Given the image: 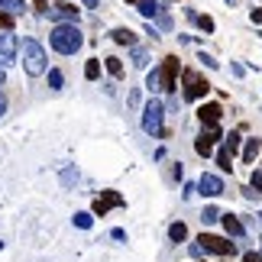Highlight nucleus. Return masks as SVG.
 I'll use <instances>...</instances> for the list:
<instances>
[{"label": "nucleus", "instance_id": "1", "mask_svg": "<svg viewBox=\"0 0 262 262\" xmlns=\"http://www.w3.org/2000/svg\"><path fill=\"white\" fill-rule=\"evenodd\" d=\"M49 42H52L55 52H62V55H75L78 49L84 46V36H81V29H78V26L65 23V26H55V29H52Z\"/></svg>", "mask_w": 262, "mask_h": 262}, {"label": "nucleus", "instance_id": "2", "mask_svg": "<svg viewBox=\"0 0 262 262\" xmlns=\"http://www.w3.org/2000/svg\"><path fill=\"white\" fill-rule=\"evenodd\" d=\"M23 65L29 75H42L46 72V52L36 39H23Z\"/></svg>", "mask_w": 262, "mask_h": 262}, {"label": "nucleus", "instance_id": "3", "mask_svg": "<svg viewBox=\"0 0 262 262\" xmlns=\"http://www.w3.org/2000/svg\"><path fill=\"white\" fill-rule=\"evenodd\" d=\"M162 117H165V107L159 104V100H149V104L143 107V129L149 136H165Z\"/></svg>", "mask_w": 262, "mask_h": 262}, {"label": "nucleus", "instance_id": "4", "mask_svg": "<svg viewBox=\"0 0 262 262\" xmlns=\"http://www.w3.org/2000/svg\"><path fill=\"white\" fill-rule=\"evenodd\" d=\"M198 249L201 253H214V256H233V243H227L224 236H214V233H201V239H198Z\"/></svg>", "mask_w": 262, "mask_h": 262}, {"label": "nucleus", "instance_id": "5", "mask_svg": "<svg viewBox=\"0 0 262 262\" xmlns=\"http://www.w3.org/2000/svg\"><path fill=\"white\" fill-rule=\"evenodd\" d=\"M207 91H210V84L194 72V68H188V72H185V97L188 100H198V97H204Z\"/></svg>", "mask_w": 262, "mask_h": 262}, {"label": "nucleus", "instance_id": "6", "mask_svg": "<svg viewBox=\"0 0 262 262\" xmlns=\"http://www.w3.org/2000/svg\"><path fill=\"white\" fill-rule=\"evenodd\" d=\"M49 16L55 19L58 26H65V23H72V26H78V10H75V4H55V7H49Z\"/></svg>", "mask_w": 262, "mask_h": 262}, {"label": "nucleus", "instance_id": "7", "mask_svg": "<svg viewBox=\"0 0 262 262\" xmlns=\"http://www.w3.org/2000/svg\"><path fill=\"white\" fill-rule=\"evenodd\" d=\"M175 75H178V58L168 55L162 62V68H159V81H162V91H168V94L175 91Z\"/></svg>", "mask_w": 262, "mask_h": 262}, {"label": "nucleus", "instance_id": "8", "mask_svg": "<svg viewBox=\"0 0 262 262\" xmlns=\"http://www.w3.org/2000/svg\"><path fill=\"white\" fill-rule=\"evenodd\" d=\"M13 62H16V36L0 33V65H13Z\"/></svg>", "mask_w": 262, "mask_h": 262}, {"label": "nucleus", "instance_id": "9", "mask_svg": "<svg viewBox=\"0 0 262 262\" xmlns=\"http://www.w3.org/2000/svg\"><path fill=\"white\" fill-rule=\"evenodd\" d=\"M198 188H201V194H204V198H220V194H224V181H220L217 175H210V172L201 175Z\"/></svg>", "mask_w": 262, "mask_h": 262}, {"label": "nucleus", "instance_id": "10", "mask_svg": "<svg viewBox=\"0 0 262 262\" xmlns=\"http://www.w3.org/2000/svg\"><path fill=\"white\" fill-rule=\"evenodd\" d=\"M217 139H220L217 129H201V136H198V143H194V152L207 159L210 152H214V143H217Z\"/></svg>", "mask_w": 262, "mask_h": 262}, {"label": "nucleus", "instance_id": "11", "mask_svg": "<svg viewBox=\"0 0 262 262\" xmlns=\"http://www.w3.org/2000/svg\"><path fill=\"white\" fill-rule=\"evenodd\" d=\"M120 204H123V194H117V191H104V194L94 201V214L104 217L110 207H120Z\"/></svg>", "mask_w": 262, "mask_h": 262}, {"label": "nucleus", "instance_id": "12", "mask_svg": "<svg viewBox=\"0 0 262 262\" xmlns=\"http://www.w3.org/2000/svg\"><path fill=\"white\" fill-rule=\"evenodd\" d=\"M220 114H224V110H220V104H204V107L198 110V120H201V123H204L207 129H217Z\"/></svg>", "mask_w": 262, "mask_h": 262}, {"label": "nucleus", "instance_id": "13", "mask_svg": "<svg viewBox=\"0 0 262 262\" xmlns=\"http://www.w3.org/2000/svg\"><path fill=\"white\" fill-rule=\"evenodd\" d=\"M139 13L143 16H162L165 13V0H143V4H139Z\"/></svg>", "mask_w": 262, "mask_h": 262}, {"label": "nucleus", "instance_id": "14", "mask_svg": "<svg viewBox=\"0 0 262 262\" xmlns=\"http://www.w3.org/2000/svg\"><path fill=\"white\" fill-rule=\"evenodd\" d=\"M220 220H224V230H227L230 236H243V233H246L243 224H239V220H236L233 214H220Z\"/></svg>", "mask_w": 262, "mask_h": 262}, {"label": "nucleus", "instance_id": "15", "mask_svg": "<svg viewBox=\"0 0 262 262\" xmlns=\"http://www.w3.org/2000/svg\"><path fill=\"white\" fill-rule=\"evenodd\" d=\"M114 42H120V46H136V33L133 29H126V26H120V29H114Z\"/></svg>", "mask_w": 262, "mask_h": 262}, {"label": "nucleus", "instance_id": "16", "mask_svg": "<svg viewBox=\"0 0 262 262\" xmlns=\"http://www.w3.org/2000/svg\"><path fill=\"white\" fill-rule=\"evenodd\" d=\"M259 149H262V143H259V139H246V149H243V159H246V162H256V156H259Z\"/></svg>", "mask_w": 262, "mask_h": 262}, {"label": "nucleus", "instance_id": "17", "mask_svg": "<svg viewBox=\"0 0 262 262\" xmlns=\"http://www.w3.org/2000/svg\"><path fill=\"white\" fill-rule=\"evenodd\" d=\"M0 10H4V13H19V10H26V0H0Z\"/></svg>", "mask_w": 262, "mask_h": 262}, {"label": "nucleus", "instance_id": "18", "mask_svg": "<svg viewBox=\"0 0 262 262\" xmlns=\"http://www.w3.org/2000/svg\"><path fill=\"white\" fill-rule=\"evenodd\" d=\"M104 65H107V72L114 75V78H120V75H123V62H120L117 55H110V58H104Z\"/></svg>", "mask_w": 262, "mask_h": 262}, {"label": "nucleus", "instance_id": "19", "mask_svg": "<svg viewBox=\"0 0 262 262\" xmlns=\"http://www.w3.org/2000/svg\"><path fill=\"white\" fill-rule=\"evenodd\" d=\"M168 236H172L175 243H181V239L188 236V227H185V224H181V220H178V224H172V227H168Z\"/></svg>", "mask_w": 262, "mask_h": 262}, {"label": "nucleus", "instance_id": "20", "mask_svg": "<svg viewBox=\"0 0 262 262\" xmlns=\"http://www.w3.org/2000/svg\"><path fill=\"white\" fill-rule=\"evenodd\" d=\"M230 162H233V156H230L227 149H220V152H217V165L224 168V172H230V168H233V165H230Z\"/></svg>", "mask_w": 262, "mask_h": 262}, {"label": "nucleus", "instance_id": "21", "mask_svg": "<svg viewBox=\"0 0 262 262\" xmlns=\"http://www.w3.org/2000/svg\"><path fill=\"white\" fill-rule=\"evenodd\" d=\"M97 75H100V62H97V58H91V62L84 65V78H91V81H94Z\"/></svg>", "mask_w": 262, "mask_h": 262}, {"label": "nucleus", "instance_id": "22", "mask_svg": "<svg viewBox=\"0 0 262 262\" xmlns=\"http://www.w3.org/2000/svg\"><path fill=\"white\" fill-rule=\"evenodd\" d=\"M146 88H149V91H162V81H159V72H149V75H146Z\"/></svg>", "mask_w": 262, "mask_h": 262}, {"label": "nucleus", "instance_id": "23", "mask_svg": "<svg viewBox=\"0 0 262 262\" xmlns=\"http://www.w3.org/2000/svg\"><path fill=\"white\" fill-rule=\"evenodd\" d=\"M49 88H52V91L62 88V72H58V68H52V72H49Z\"/></svg>", "mask_w": 262, "mask_h": 262}, {"label": "nucleus", "instance_id": "24", "mask_svg": "<svg viewBox=\"0 0 262 262\" xmlns=\"http://www.w3.org/2000/svg\"><path fill=\"white\" fill-rule=\"evenodd\" d=\"M201 220H204V224H214V220H220V210H217V207H204Z\"/></svg>", "mask_w": 262, "mask_h": 262}, {"label": "nucleus", "instance_id": "25", "mask_svg": "<svg viewBox=\"0 0 262 262\" xmlns=\"http://www.w3.org/2000/svg\"><path fill=\"white\" fill-rule=\"evenodd\" d=\"M91 224H94V220H91V214H75V227L91 230Z\"/></svg>", "mask_w": 262, "mask_h": 262}, {"label": "nucleus", "instance_id": "26", "mask_svg": "<svg viewBox=\"0 0 262 262\" xmlns=\"http://www.w3.org/2000/svg\"><path fill=\"white\" fill-rule=\"evenodd\" d=\"M236 146H239V133H230V136H227V146H224V149H227L230 156H233V152H236Z\"/></svg>", "mask_w": 262, "mask_h": 262}, {"label": "nucleus", "instance_id": "27", "mask_svg": "<svg viewBox=\"0 0 262 262\" xmlns=\"http://www.w3.org/2000/svg\"><path fill=\"white\" fill-rule=\"evenodd\" d=\"M194 19H198V26L204 29V33H214V19L210 16H194Z\"/></svg>", "mask_w": 262, "mask_h": 262}, {"label": "nucleus", "instance_id": "28", "mask_svg": "<svg viewBox=\"0 0 262 262\" xmlns=\"http://www.w3.org/2000/svg\"><path fill=\"white\" fill-rule=\"evenodd\" d=\"M133 65L136 68H146V52H143V49H136V52H133Z\"/></svg>", "mask_w": 262, "mask_h": 262}, {"label": "nucleus", "instance_id": "29", "mask_svg": "<svg viewBox=\"0 0 262 262\" xmlns=\"http://www.w3.org/2000/svg\"><path fill=\"white\" fill-rule=\"evenodd\" d=\"M10 26H13V16H10V13H0V29H4V33H7Z\"/></svg>", "mask_w": 262, "mask_h": 262}, {"label": "nucleus", "instance_id": "30", "mask_svg": "<svg viewBox=\"0 0 262 262\" xmlns=\"http://www.w3.org/2000/svg\"><path fill=\"white\" fill-rule=\"evenodd\" d=\"M253 191L262 194V172H253Z\"/></svg>", "mask_w": 262, "mask_h": 262}, {"label": "nucleus", "instance_id": "31", "mask_svg": "<svg viewBox=\"0 0 262 262\" xmlns=\"http://www.w3.org/2000/svg\"><path fill=\"white\" fill-rule=\"evenodd\" d=\"M33 7L39 10V13H49V4H46V0H33Z\"/></svg>", "mask_w": 262, "mask_h": 262}, {"label": "nucleus", "instance_id": "32", "mask_svg": "<svg viewBox=\"0 0 262 262\" xmlns=\"http://www.w3.org/2000/svg\"><path fill=\"white\" fill-rule=\"evenodd\" d=\"M243 262H262V253H246Z\"/></svg>", "mask_w": 262, "mask_h": 262}, {"label": "nucleus", "instance_id": "33", "mask_svg": "<svg viewBox=\"0 0 262 262\" xmlns=\"http://www.w3.org/2000/svg\"><path fill=\"white\" fill-rule=\"evenodd\" d=\"M129 107H139V91H129Z\"/></svg>", "mask_w": 262, "mask_h": 262}, {"label": "nucleus", "instance_id": "34", "mask_svg": "<svg viewBox=\"0 0 262 262\" xmlns=\"http://www.w3.org/2000/svg\"><path fill=\"white\" fill-rule=\"evenodd\" d=\"M201 62H204L207 68H217V62H214V58H210V55H204V52H201Z\"/></svg>", "mask_w": 262, "mask_h": 262}, {"label": "nucleus", "instance_id": "35", "mask_svg": "<svg viewBox=\"0 0 262 262\" xmlns=\"http://www.w3.org/2000/svg\"><path fill=\"white\" fill-rule=\"evenodd\" d=\"M253 23H262V7H256V10H253Z\"/></svg>", "mask_w": 262, "mask_h": 262}, {"label": "nucleus", "instance_id": "36", "mask_svg": "<svg viewBox=\"0 0 262 262\" xmlns=\"http://www.w3.org/2000/svg\"><path fill=\"white\" fill-rule=\"evenodd\" d=\"M81 4H84V7H91V10H94V7L100 4V0H81Z\"/></svg>", "mask_w": 262, "mask_h": 262}, {"label": "nucleus", "instance_id": "37", "mask_svg": "<svg viewBox=\"0 0 262 262\" xmlns=\"http://www.w3.org/2000/svg\"><path fill=\"white\" fill-rule=\"evenodd\" d=\"M4 110H7V100H4V94H0V117H4Z\"/></svg>", "mask_w": 262, "mask_h": 262}, {"label": "nucleus", "instance_id": "38", "mask_svg": "<svg viewBox=\"0 0 262 262\" xmlns=\"http://www.w3.org/2000/svg\"><path fill=\"white\" fill-rule=\"evenodd\" d=\"M0 84H4V65H0Z\"/></svg>", "mask_w": 262, "mask_h": 262}, {"label": "nucleus", "instance_id": "39", "mask_svg": "<svg viewBox=\"0 0 262 262\" xmlns=\"http://www.w3.org/2000/svg\"><path fill=\"white\" fill-rule=\"evenodd\" d=\"M129 4H143V0H129Z\"/></svg>", "mask_w": 262, "mask_h": 262}, {"label": "nucleus", "instance_id": "40", "mask_svg": "<svg viewBox=\"0 0 262 262\" xmlns=\"http://www.w3.org/2000/svg\"><path fill=\"white\" fill-rule=\"evenodd\" d=\"M227 4H236V0H227Z\"/></svg>", "mask_w": 262, "mask_h": 262}]
</instances>
